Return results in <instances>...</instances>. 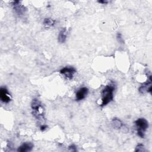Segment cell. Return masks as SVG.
Here are the masks:
<instances>
[{
  "label": "cell",
  "mask_w": 152,
  "mask_h": 152,
  "mask_svg": "<svg viewBox=\"0 0 152 152\" xmlns=\"http://www.w3.org/2000/svg\"><path fill=\"white\" fill-rule=\"evenodd\" d=\"M135 151H145V147H144V145H142V144H139L137 145Z\"/></svg>",
  "instance_id": "cell-13"
},
{
  "label": "cell",
  "mask_w": 152,
  "mask_h": 152,
  "mask_svg": "<svg viewBox=\"0 0 152 152\" xmlns=\"http://www.w3.org/2000/svg\"><path fill=\"white\" fill-rule=\"evenodd\" d=\"M69 150L71 151H75L77 150L76 146L74 145H71L69 146Z\"/></svg>",
  "instance_id": "cell-15"
},
{
  "label": "cell",
  "mask_w": 152,
  "mask_h": 152,
  "mask_svg": "<svg viewBox=\"0 0 152 152\" xmlns=\"http://www.w3.org/2000/svg\"><path fill=\"white\" fill-rule=\"evenodd\" d=\"M31 109L33 110V116L39 121L42 122V125L44 124V109L42 106L40 102L37 99H33L31 103Z\"/></svg>",
  "instance_id": "cell-1"
},
{
  "label": "cell",
  "mask_w": 152,
  "mask_h": 152,
  "mask_svg": "<svg viewBox=\"0 0 152 152\" xmlns=\"http://www.w3.org/2000/svg\"><path fill=\"white\" fill-rule=\"evenodd\" d=\"M13 7L15 13L18 15H23L26 11V8L24 5L21 4V2L18 1H13Z\"/></svg>",
  "instance_id": "cell-5"
},
{
  "label": "cell",
  "mask_w": 152,
  "mask_h": 152,
  "mask_svg": "<svg viewBox=\"0 0 152 152\" xmlns=\"http://www.w3.org/2000/svg\"><path fill=\"white\" fill-rule=\"evenodd\" d=\"M40 128L41 131H44L45 129H46L47 128V125H46L45 124H42V125H41Z\"/></svg>",
  "instance_id": "cell-16"
},
{
  "label": "cell",
  "mask_w": 152,
  "mask_h": 152,
  "mask_svg": "<svg viewBox=\"0 0 152 152\" xmlns=\"http://www.w3.org/2000/svg\"><path fill=\"white\" fill-rule=\"evenodd\" d=\"M112 125L113 127L115 129L121 128L123 126V124L121 122V121L118 118L113 119V120L112 121Z\"/></svg>",
  "instance_id": "cell-12"
},
{
  "label": "cell",
  "mask_w": 152,
  "mask_h": 152,
  "mask_svg": "<svg viewBox=\"0 0 152 152\" xmlns=\"http://www.w3.org/2000/svg\"><path fill=\"white\" fill-rule=\"evenodd\" d=\"M114 90L115 85L113 84H110L104 88L102 92L101 106H106L113 100Z\"/></svg>",
  "instance_id": "cell-2"
},
{
  "label": "cell",
  "mask_w": 152,
  "mask_h": 152,
  "mask_svg": "<svg viewBox=\"0 0 152 152\" xmlns=\"http://www.w3.org/2000/svg\"><path fill=\"white\" fill-rule=\"evenodd\" d=\"M88 90L87 87H81L76 93V99L77 100H81L84 99L87 96Z\"/></svg>",
  "instance_id": "cell-8"
},
{
  "label": "cell",
  "mask_w": 152,
  "mask_h": 152,
  "mask_svg": "<svg viewBox=\"0 0 152 152\" xmlns=\"http://www.w3.org/2000/svg\"><path fill=\"white\" fill-rule=\"evenodd\" d=\"M98 2L99 3H102V4H106V3H107V1H99Z\"/></svg>",
  "instance_id": "cell-17"
},
{
  "label": "cell",
  "mask_w": 152,
  "mask_h": 152,
  "mask_svg": "<svg viewBox=\"0 0 152 152\" xmlns=\"http://www.w3.org/2000/svg\"><path fill=\"white\" fill-rule=\"evenodd\" d=\"M116 37H117V39H118V42L120 43H124V39H123V38L122 37V34L120 33H117Z\"/></svg>",
  "instance_id": "cell-14"
},
{
  "label": "cell",
  "mask_w": 152,
  "mask_h": 152,
  "mask_svg": "<svg viewBox=\"0 0 152 152\" xmlns=\"http://www.w3.org/2000/svg\"><path fill=\"white\" fill-rule=\"evenodd\" d=\"M43 23L46 28H50L55 25V21L50 18H46L44 19Z\"/></svg>",
  "instance_id": "cell-11"
},
{
  "label": "cell",
  "mask_w": 152,
  "mask_h": 152,
  "mask_svg": "<svg viewBox=\"0 0 152 152\" xmlns=\"http://www.w3.org/2000/svg\"><path fill=\"white\" fill-rule=\"evenodd\" d=\"M151 76L149 75V78L140 87L138 90L140 93L145 94L146 93H151Z\"/></svg>",
  "instance_id": "cell-4"
},
{
  "label": "cell",
  "mask_w": 152,
  "mask_h": 152,
  "mask_svg": "<svg viewBox=\"0 0 152 152\" xmlns=\"http://www.w3.org/2000/svg\"><path fill=\"white\" fill-rule=\"evenodd\" d=\"M33 148V145L30 142H26L21 144L17 149V151L19 152H27L30 151Z\"/></svg>",
  "instance_id": "cell-9"
},
{
  "label": "cell",
  "mask_w": 152,
  "mask_h": 152,
  "mask_svg": "<svg viewBox=\"0 0 152 152\" xmlns=\"http://www.w3.org/2000/svg\"><path fill=\"white\" fill-rule=\"evenodd\" d=\"M67 36V30L65 28H63L59 31L58 40L60 43H64Z\"/></svg>",
  "instance_id": "cell-10"
},
{
  "label": "cell",
  "mask_w": 152,
  "mask_h": 152,
  "mask_svg": "<svg viewBox=\"0 0 152 152\" xmlns=\"http://www.w3.org/2000/svg\"><path fill=\"white\" fill-rule=\"evenodd\" d=\"M0 98L2 102L5 103H9L11 100V96L8 93L7 89L5 87H1L0 89Z\"/></svg>",
  "instance_id": "cell-7"
},
{
  "label": "cell",
  "mask_w": 152,
  "mask_h": 152,
  "mask_svg": "<svg viewBox=\"0 0 152 152\" xmlns=\"http://www.w3.org/2000/svg\"><path fill=\"white\" fill-rule=\"evenodd\" d=\"M76 72V70L73 67L66 66L60 70V73L64 75L69 80H71L74 74Z\"/></svg>",
  "instance_id": "cell-6"
},
{
  "label": "cell",
  "mask_w": 152,
  "mask_h": 152,
  "mask_svg": "<svg viewBox=\"0 0 152 152\" xmlns=\"http://www.w3.org/2000/svg\"><path fill=\"white\" fill-rule=\"evenodd\" d=\"M135 125L137 128V135L141 137H144V132L148 127L147 121L144 118H139L135 121Z\"/></svg>",
  "instance_id": "cell-3"
}]
</instances>
